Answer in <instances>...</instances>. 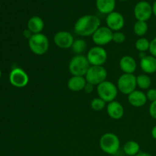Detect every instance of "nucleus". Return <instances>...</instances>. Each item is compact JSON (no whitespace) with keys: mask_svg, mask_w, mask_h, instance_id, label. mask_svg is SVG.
<instances>
[{"mask_svg":"<svg viewBox=\"0 0 156 156\" xmlns=\"http://www.w3.org/2000/svg\"><path fill=\"white\" fill-rule=\"evenodd\" d=\"M101 26V20L93 15H85L80 17L74 25V32L81 37L92 36Z\"/></svg>","mask_w":156,"mask_h":156,"instance_id":"1","label":"nucleus"},{"mask_svg":"<svg viewBox=\"0 0 156 156\" xmlns=\"http://www.w3.org/2000/svg\"><path fill=\"white\" fill-rule=\"evenodd\" d=\"M99 146L105 153L111 155H115L120 148V139L113 133H106L100 138Z\"/></svg>","mask_w":156,"mask_h":156,"instance_id":"2","label":"nucleus"},{"mask_svg":"<svg viewBox=\"0 0 156 156\" xmlns=\"http://www.w3.org/2000/svg\"><path fill=\"white\" fill-rule=\"evenodd\" d=\"M28 46L34 54L42 56L48 51L50 42L45 34L42 33L36 34L32 35L28 40Z\"/></svg>","mask_w":156,"mask_h":156,"instance_id":"3","label":"nucleus"},{"mask_svg":"<svg viewBox=\"0 0 156 156\" xmlns=\"http://www.w3.org/2000/svg\"><path fill=\"white\" fill-rule=\"evenodd\" d=\"M90 65L86 56L80 54L76 55L70 60L69 70L73 76H85L89 69Z\"/></svg>","mask_w":156,"mask_h":156,"instance_id":"4","label":"nucleus"},{"mask_svg":"<svg viewBox=\"0 0 156 156\" xmlns=\"http://www.w3.org/2000/svg\"><path fill=\"white\" fill-rule=\"evenodd\" d=\"M97 92L100 98L105 101L106 103H110L115 101L118 94V89L112 82L106 80L98 85Z\"/></svg>","mask_w":156,"mask_h":156,"instance_id":"5","label":"nucleus"},{"mask_svg":"<svg viewBox=\"0 0 156 156\" xmlns=\"http://www.w3.org/2000/svg\"><path fill=\"white\" fill-rule=\"evenodd\" d=\"M108 72L103 66H91L85 76L86 82L93 85H98L106 81Z\"/></svg>","mask_w":156,"mask_h":156,"instance_id":"6","label":"nucleus"},{"mask_svg":"<svg viewBox=\"0 0 156 156\" xmlns=\"http://www.w3.org/2000/svg\"><path fill=\"white\" fill-rule=\"evenodd\" d=\"M117 87L118 91L123 94H129L135 91L136 85V76L134 74H126L123 73L119 77L117 80Z\"/></svg>","mask_w":156,"mask_h":156,"instance_id":"7","label":"nucleus"},{"mask_svg":"<svg viewBox=\"0 0 156 156\" xmlns=\"http://www.w3.org/2000/svg\"><path fill=\"white\" fill-rule=\"evenodd\" d=\"M86 57L91 66H103L108 59V53L103 47L95 46L88 50Z\"/></svg>","mask_w":156,"mask_h":156,"instance_id":"8","label":"nucleus"},{"mask_svg":"<svg viewBox=\"0 0 156 156\" xmlns=\"http://www.w3.org/2000/svg\"><path fill=\"white\" fill-rule=\"evenodd\" d=\"M114 31L111 30L107 26H100L98 30L92 34L93 42L96 46L103 47L111 43L113 40Z\"/></svg>","mask_w":156,"mask_h":156,"instance_id":"9","label":"nucleus"},{"mask_svg":"<svg viewBox=\"0 0 156 156\" xmlns=\"http://www.w3.org/2000/svg\"><path fill=\"white\" fill-rule=\"evenodd\" d=\"M133 13L136 21H147L153 15L152 6L148 2L140 1L136 4Z\"/></svg>","mask_w":156,"mask_h":156,"instance_id":"10","label":"nucleus"},{"mask_svg":"<svg viewBox=\"0 0 156 156\" xmlns=\"http://www.w3.org/2000/svg\"><path fill=\"white\" fill-rule=\"evenodd\" d=\"M9 82L14 87L24 88L29 82L28 75L22 69L15 68L9 75Z\"/></svg>","mask_w":156,"mask_h":156,"instance_id":"11","label":"nucleus"},{"mask_svg":"<svg viewBox=\"0 0 156 156\" xmlns=\"http://www.w3.org/2000/svg\"><path fill=\"white\" fill-rule=\"evenodd\" d=\"M75 39L71 33L66 30H60L55 34L53 41L56 47L60 49H69L72 47Z\"/></svg>","mask_w":156,"mask_h":156,"instance_id":"12","label":"nucleus"},{"mask_svg":"<svg viewBox=\"0 0 156 156\" xmlns=\"http://www.w3.org/2000/svg\"><path fill=\"white\" fill-rule=\"evenodd\" d=\"M107 27L112 31H119L123 27L125 24L124 17L118 12H113L108 14L106 17Z\"/></svg>","mask_w":156,"mask_h":156,"instance_id":"13","label":"nucleus"},{"mask_svg":"<svg viewBox=\"0 0 156 156\" xmlns=\"http://www.w3.org/2000/svg\"><path fill=\"white\" fill-rule=\"evenodd\" d=\"M127 99L129 103L135 108L144 106L148 101L146 93L140 90H135L132 93L128 94Z\"/></svg>","mask_w":156,"mask_h":156,"instance_id":"14","label":"nucleus"},{"mask_svg":"<svg viewBox=\"0 0 156 156\" xmlns=\"http://www.w3.org/2000/svg\"><path fill=\"white\" fill-rule=\"evenodd\" d=\"M107 113L108 115L114 120H120L124 114L123 107L120 102L114 101L107 105Z\"/></svg>","mask_w":156,"mask_h":156,"instance_id":"15","label":"nucleus"},{"mask_svg":"<svg viewBox=\"0 0 156 156\" xmlns=\"http://www.w3.org/2000/svg\"><path fill=\"white\" fill-rule=\"evenodd\" d=\"M140 66L145 74H153L156 73V58L152 55H146L140 59Z\"/></svg>","mask_w":156,"mask_h":156,"instance_id":"16","label":"nucleus"},{"mask_svg":"<svg viewBox=\"0 0 156 156\" xmlns=\"http://www.w3.org/2000/svg\"><path fill=\"white\" fill-rule=\"evenodd\" d=\"M119 66L123 73H126V74H133L137 68L136 61L130 56H123L120 59Z\"/></svg>","mask_w":156,"mask_h":156,"instance_id":"17","label":"nucleus"},{"mask_svg":"<svg viewBox=\"0 0 156 156\" xmlns=\"http://www.w3.org/2000/svg\"><path fill=\"white\" fill-rule=\"evenodd\" d=\"M87 82L85 76H73L67 82V87L69 89L74 92H78L84 90Z\"/></svg>","mask_w":156,"mask_h":156,"instance_id":"18","label":"nucleus"},{"mask_svg":"<svg viewBox=\"0 0 156 156\" xmlns=\"http://www.w3.org/2000/svg\"><path fill=\"white\" fill-rule=\"evenodd\" d=\"M27 27L33 34L42 33L44 28V20L39 16L31 17L27 21Z\"/></svg>","mask_w":156,"mask_h":156,"instance_id":"19","label":"nucleus"},{"mask_svg":"<svg viewBox=\"0 0 156 156\" xmlns=\"http://www.w3.org/2000/svg\"><path fill=\"white\" fill-rule=\"evenodd\" d=\"M96 7L99 12L108 15L114 12L116 0H96Z\"/></svg>","mask_w":156,"mask_h":156,"instance_id":"20","label":"nucleus"},{"mask_svg":"<svg viewBox=\"0 0 156 156\" xmlns=\"http://www.w3.org/2000/svg\"><path fill=\"white\" fill-rule=\"evenodd\" d=\"M123 150L126 155L136 156L140 152V146L137 142L129 140L123 145Z\"/></svg>","mask_w":156,"mask_h":156,"instance_id":"21","label":"nucleus"},{"mask_svg":"<svg viewBox=\"0 0 156 156\" xmlns=\"http://www.w3.org/2000/svg\"><path fill=\"white\" fill-rule=\"evenodd\" d=\"M149 30V26L146 21H136L133 25V31L136 35L140 37H143L147 34Z\"/></svg>","mask_w":156,"mask_h":156,"instance_id":"22","label":"nucleus"},{"mask_svg":"<svg viewBox=\"0 0 156 156\" xmlns=\"http://www.w3.org/2000/svg\"><path fill=\"white\" fill-rule=\"evenodd\" d=\"M136 85L142 90L149 89L152 85V80L147 74H141L136 76Z\"/></svg>","mask_w":156,"mask_h":156,"instance_id":"23","label":"nucleus"},{"mask_svg":"<svg viewBox=\"0 0 156 156\" xmlns=\"http://www.w3.org/2000/svg\"><path fill=\"white\" fill-rule=\"evenodd\" d=\"M87 48V44L83 39H76L72 45V50L76 55H80L85 51Z\"/></svg>","mask_w":156,"mask_h":156,"instance_id":"24","label":"nucleus"},{"mask_svg":"<svg viewBox=\"0 0 156 156\" xmlns=\"http://www.w3.org/2000/svg\"><path fill=\"white\" fill-rule=\"evenodd\" d=\"M149 47H150V41L144 37H140L135 43L136 49L140 53H144L149 50Z\"/></svg>","mask_w":156,"mask_h":156,"instance_id":"25","label":"nucleus"},{"mask_svg":"<svg viewBox=\"0 0 156 156\" xmlns=\"http://www.w3.org/2000/svg\"><path fill=\"white\" fill-rule=\"evenodd\" d=\"M106 107V102L100 98H95L91 101V108L95 111H101Z\"/></svg>","mask_w":156,"mask_h":156,"instance_id":"26","label":"nucleus"},{"mask_svg":"<svg viewBox=\"0 0 156 156\" xmlns=\"http://www.w3.org/2000/svg\"><path fill=\"white\" fill-rule=\"evenodd\" d=\"M126 41V35L121 32L120 30L119 31H115L113 34V40L112 41H114L116 44H123Z\"/></svg>","mask_w":156,"mask_h":156,"instance_id":"27","label":"nucleus"},{"mask_svg":"<svg viewBox=\"0 0 156 156\" xmlns=\"http://www.w3.org/2000/svg\"><path fill=\"white\" fill-rule=\"evenodd\" d=\"M146 97L151 102L156 101V88H149L146 92Z\"/></svg>","mask_w":156,"mask_h":156,"instance_id":"28","label":"nucleus"},{"mask_svg":"<svg viewBox=\"0 0 156 156\" xmlns=\"http://www.w3.org/2000/svg\"><path fill=\"white\" fill-rule=\"evenodd\" d=\"M149 115H150L152 118L156 120V101L151 102L150 105H149Z\"/></svg>","mask_w":156,"mask_h":156,"instance_id":"29","label":"nucleus"},{"mask_svg":"<svg viewBox=\"0 0 156 156\" xmlns=\"http://www.w3.org/2000/svg\"><path fill=\"white\" fill-rule=\"evenodd\" d=\"M149 52L151 55L156 58V37L150 41V47H149Z\"/></svg>","mask_w":156,"mask_h":156,"instance_id":"30","label":"nucleus"},{"mask_svg":"<svg viewBox=\"0 0 156 156\" xmlns=\"http://www.w3.org/2000/svg\"><path fill=\"white\" fill-rule=\"evenodd\" d=\"M94 85H91V84L90 83H88V82H87L85 88H84V91H85V92H86L87 94H91V93H92L93 91H94Z\"/></svg>","mask_w":156,"mask_h":156,"instance_id":"31","label":"nucleus"},{"mask_svg":"<svg viewBox=\"0 0 156 156\" xmlns=\"http://www.w3.org/2000/svg\"><path fill=\"white\" fill-rule=\"evenodd\" d=\"M32 35H33V34H32L28 29H26V30H24V36L25 37H27L28 40L30 39V37L32 36Z\"/></svg>","mask_w":156,"mask_h":156,"instance_id":"32","label":"nucleus"},{"mask_svg":"<svg viewBox=\"0 0 156 156\" xmlns=\"http://www.w3.org/2000/svg\"><path fill=\"white\" fill-rule=\"evenodd\" d=\"M151 134H152V138H153L154 140H156V125L152 129V131H151Z\"/></svg>","mask_w":156,"mask_h":156,"instance_id":"33","label":"nucleus"},{"mask_svg":"<svg viewBox=\"0 0 156 156\" xmlns=\"http://www.w3.org/2000/svg\"><path fill=\"white\" fill-rule=\"evenodd\" d=\"M136 156H153L151 154L148 153V152H140L138 155H136Z\"/></svg>","mask_w":156,"mask_h":156,"instance_id":"34","label":"nucleus"},{"mask_svg":"<svg viewBox=\"0 0 156 156\" xmlns=\"http://www.w3.org/2000/svg\"><path fill=\"white\" fill-rule=\"evenodd\" d=\"M152 13H153V15L156 17V1L154 2L153 5H152Z\"/></svg>","mask_w":156,"mask_h":156,"instance_id":"35","label":"nucleus"},{"mask_svg":"<svg viewBox=\"0 0 156 156\" xmlns=\"http://www.w3.org/2000/svg\"><path fill=\"white\" fill-rule=\"evenodd\" d=\"M1 76H2V70L0 69V79H1Z\"/></svg>","mask_w":156,"mask_h":156,"instance_id":"36","label":"nucleus"},{"mask_svg":"<svg viewBox=\"0 0 156 156\" xmlns=\"http://www.w3.org/2000/svg\"><path fill=\"white\" fill-rule=\"evenodd\" d=\"M120 1H121V2H125V1H128V0H120Z\"/></svg>","mask_w":156,"mask_h":156,"instance_id":"37","label":"nucleus"},{"mask_svg":"<svg viewBox=\"0 0 156 156\" xmlns=\"http://www.w3.org/2000/svg\"><path fill=\"white\" fill-rule=\"evenodd\" d=\"M123 156H127V155H123Z\"/></svg>","mask_w":156,"mask_h":156,"instance_id":"38","label":"nucleus"}]
</instances>
